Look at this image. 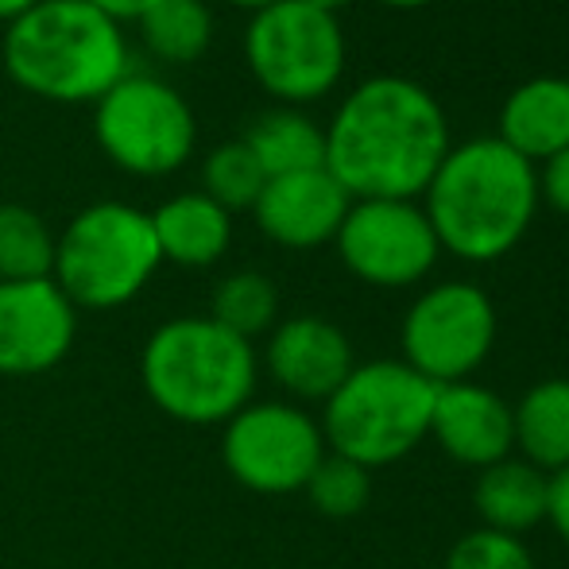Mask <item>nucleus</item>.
<instances>
[{
    "instance_id": "obj_2",
    "label": "nucleus",
    "mask_w": 569,
    "mask_h": 569,
    "mask_svg": "<svg viewBox=\"0 0 569 569\" xmlns=\"http://www.w3.org/2000/svg\"><path fill=\"white\" fill-rule=\"evenodd\" d=\"M539 210V174L500 136L457 143L427 187V221L438 244L472 263L508 256Z\"/></svg>"
},
{
    "instance_id": "obj_9",
    "label": "nucleus",
    "mask_w": 569,
    "mask_h": 569,
    "mask_svg": "<svg viewBox=\"0 0 569 569\" xmlns=\"http://www.w3.org/2000/svg\"><path fill=\"white\" fill-rule=\"evenodd\" d=\"M322 457V427L295 403H248L221 435L229 477L260 496L302 492Z\"/></svg>"
},
{
    "instance_id": "obj_4",
    "label": "nucleus",
    "mask_w": 569,
    "mask_h": 569,
    "mask_svg": "<svg viewBox=\"0 0 569 569\" xmlns=\"http://www.w3.org/2000/svg\"><path fill=\"white\" fill-rule=\"evenodd\" d=\"M252 341L229 333L210 315L171 318L140 352V383L148 399L187 427H226L256 391Z\"/></svg>"
},
{
    "instance_id": "obj_13",
    "label": "nucleus",
    "mask_w": 569,
    "mask_h": 569,
    "mask_svg": "<svg viewBox=\"0 0 569 569\" xmlns=\"http://www.w3.org/2000/svg\"><path fill=\"white\" fill-rule=\"evenodd\" d=\"M352 198L341 190L326 167L315 171H295L268 179L252 206V218L268 240L279 248H322L338 237Z\"/></svg>"
},
{
    "instance_id": "obj_21",
    "label": "nucleus",
    "mask_w": 569,
    "mask_h": 569,
    "mask_svg": "<svg viewBox=\"0 0 569 569\" xmlns=\"http://www.w3.org/2000/svg\"><path fill=\"white\" fill-rule=\"evenodd\" d=\"M140 36L159 62L187 67L210 51L213 12L206 8V0H159L140 20Z\"/></svg>"
},
{
    "instance_id": "obj_5",
    "label": "nucleus",
    "mask_w": 569,
    "mask_h": 569,
    "mask_svg": "<svg viewBox=\"0 0 569 569\" xmlns=\"http://www.w3.org/2000/svg\"><path fill=\"white\" fill-rule=\"evenodd\" d=\"M438 383L415 372L407 360H368L357 365L338 391L326 399L322 438L326 450L365 465L403 461L430 435Z\"/></svg>"
},
{
    "instance_id": "obj_19",
    "label": "nucleus",
    "mask_w": 569,
    "mask_h": 569,
    "mask_svg": "<svg viewBox=\"0 0 569 569\" xmlns=\"http://www.w3.org/2000/svg\"><path fill=\"white\" fill-rule=\"evenodd\" d=\"M516 446L523 461L542 472H558L569 465V380H542L511 407Z\"/></svg>"
},
{
    "instance_id": "obj_30",
    "label": "nucleus",
    "mask_w": 569,
    "mask_h": 569,
    "mask_svg": "<svg viewBox=\"0 0 569 569\" xmlns=\"http://www.w3.org/2000/svg\"><path fill=\"white\" fill-rule=\"evenodd\" d=\"M39 0H0V23H12V20H20L23 12H28V8H36Z\"/></svg>"
},
{
    "instance_id": "obj_26",
    "label": "nucleus",
    "mask_w": 569,
    "mask_h": 569,
    "mask_svg": "<svg viewBox=\"0 0 569 569\" xmlns=\"http://www.w3.org/2000/svg\"><path fill=\"white\" fill-rule=\"evenodd\" d=\"M446 569H535V562L523 539L480 527V531L465 535L461 542H453Z\"/></svg>"
},
{
    "instance_id": "obj_27",
    "label": "nucleus",
    "mask_w": 569,
    "mask_h": 569,
    "mask_svg": "<svg viewBox=\"0 0 569 569\" xmlns=\"http://www.w3.org/2000/svg\"><path fill=\"white\" fill-rule=\"evenodd\" d=\"M539 198H547L562 218H569V148L547 159V171L539 174Z\"/></svg>"
},
{
    "instance_id": "obj_8",
    "label": "nucleus",
    "mask_w": 569,
    "mask_h": 569,
    "mask_svg": "<svg viewBox=\"0 0 569 569\" xmlns=\"http://www.w3.org/2000/svg\"><path fill=\"white\" fill-rule=\"evenodd\" d=\"M93 136L120 171L159 179L190 159L198 120L174 86L128 70L106 98L93 101Z\"/></svg>"
},
{
    "instance_id": "obj_24",
    "label": "nucleus",
    "mask_w": 569,
    "mask_h": 569,
    "mask_svg": "<svg viewBox=\"0 0 569 569\" xmlns=\"http://www.w3.org/2000/svg\"><path fill=\"white\" fill-rule=\"evenodd\" d=\"M263 182H268V174L256 163V156L248 151L244 140L221 143L202 163V194L213 198L226 213L252 210Z\"/></svg>"
},
{
    "instance_id": "obj_32",
    "label": "nucleus",
    "mask_w": 569,
    "mask_h": 569,
    "mask_svg": "<svg viewBox=\"0 0 569 569\" xmlns=\"http://www.w3.org/2000/svg\"><path fill=\"white\" fill-rule=\"evenodd\" d=\"M229 4H237V8H248V12H260V8L276 4V0H229Z\"/></svg>"
},
{
    "instance_id": "obj_23",
    "label": "nucleus",
    "mask_w": 569,
    "mask_h": 569,
    "mask_svg": "<svg viewBox=\"0 0 569 569\" xmlns=\"http://www.w3.org/2000/svg\"><path fill=\"white\" fill-rule=\"evenodd\" d=\"M210 318L244 341L260 338V333H271L279 318L276 283H271L263 271H232V276H226L213 287Z\"/></svg>"
},
{
    "instance_id": "obj_28",
    "label": "nucleus",
    "mask_w": 569,
    "mask_h": 569,
    "mask_svg": "<svg viewBox=\"0 0 569 569\" xmlns=\"http://www.w3.org/2000/svg\"><path fill=\"white\" fill-rule=\"evenodd\" d=\"M547 519L555 523L558 539L569 547V465L558 472H550V503H547Z\"/></svg>"
},
{
    "instance_id": "obj_29",
    "label": "nucleus",
    "mask_w": 569,
    "mask_h": 569,
    "mask_svg": "<svg viewBox=\"0 0 569 569\" xmlns=\"http://www.w3.org/2000/svg\"><path fill=\"white\" fill-rule=\"evenodd\" d=\"M86 4H93L101 16H109L113 23H128V20L140 23L143 16L159 4V0H86Z\"/></svg>"
},
{
    "instance_id": "obj_17",
    "label": "nucleus",
    "mask_w": 569,
    "mask_h": 569,
    "mask_svg": "<svg viewBox=\"0 0 569 569\" xmlns=\"http://www.w3.org/2000/svg\"><path fill=\"white\" fill-rule=\"evenodd\" d=\"M500 140L535 163L569 148V78H531L500 109Z\"/></svg>"
},
{
    "instance_id": "obj_22",
    "label": "nucleus",
    "mask_w": 569,
    "mask_h": 569,
    "mask_svg": "<svg viewBox=\"0 0 569 569\" xmlns=\"http://www.w3.org/2000/svg\"><path fill=\"white\" fill-rule=\"evenodd\" d=\"M54 232L36 210L20 202L0 206V283L51 279Z\"/></svg>"
},
{
    "instance_id": "obj_11",
    "label": "nucleus",
    "mask_w": 569,
    "mask_h": 569,
    "mask_svg": "<svg viewBox=\"0 0 569 569\" xmlns=\"http://www.w3.org/2000/svg\"><path fill=\"white\" fill-rule=\"evenodd\" d=\"M333 240L345 268L372 287L419 283L442 252L427 213L415 202H388V198L352 202Z\"/></svg>"
},
{
    "instance_id": "obj_14",
    "label": "nucleus",
    "mask_w": 569,
    "mask_h": 569,
    "mask_svg": "<svg viewBox=\"0 0 569 569\" xmlns=\"http://www.w3.org/2000/svg\"><path fill=\"white\" fill-rule=\"evenodd\" d=\"M268 372L295 399H330L345 383V376L357 368L349 338L318 315H299L276 322L268 338Z\"/></svg>"
},
{
    "instance_id": "obj_12",
    "label": "nucleus",
    "mask_w": 569,
    "mask_h": 569,
    "mask_svg": "<svg viewBox=\"0 0 569 569\" xmlns=\"http://www.w3.org/2000/svg\"><path fill=\"white\" fill-rule=\"evenodd\" d=\"M78 310L54 279L0 283V376H43L74 349Z\"/></svg>"
},
{
    "instance_id": "obj_16",
    "label": "nucleus",
    "mask_w": 569,
    "mask_h": 569,
    "mask_svg": "<svg viewBox=\"0 0 569 569\" xmlns=\"http://www.w3.org/2000/svg\"><path fill=\"white\" fill-rule=\"evenodd\" d=\"M156 244L163 263L179 268H210L232 244V213L221 210L202 190L174 194L151 213Z\"/></svg>"
},
{
    "instance_id": "obj_31",
    "label": "nucleus",
    "mask_w": 569,
    "mask_h": 569,
    "mask_svg": "<svg viewBox=\"0 0 569 569\" xmlns=\"http://www.w3.org/2000/svg\"><path fill=\"white\" fill-rule=\"evenodd\" d=\"M307 4H315V8H322V12H338V8H345V4H352V0H307Z\"/></svg>"
},
{
    "instance_id": "obj_3",
    "label": "nucleus",
    "mask_w": 569,
    "mask_h": 569,
    "mask_svg": "<svg viewBox=\"0 0 569 569\" xmlns=\"http://www.w3.org/2000/svg\"><path fill=\"white\" fill-rule=\"evenodd\" d=\"M4 70L31 98L93 106L128 74L124 28L86 0H39L4 28Z\"/></svg>"
},
{
    "instance_id": "obj_25",
    "label": "nucleus",
    "mask_w": 569,
    "mask_h": 569,
    "mask_svg": "<svg viewBox=\"0 0 569 569\" xmlns=\"http://www.w3.org/2000/svg\"><path fill=\"white\" fill-rule=\"evenodd\" d=\"M302 492L310 496L315 511H322V516L352 519L372 500V472H368L365 465L349 461V457L326 450V457L318 461V469L310 472Z\"/></svg>"
},
{
    "instance_id": "obj_10",
    "label": "nucleus",
    "mask_w": 569,
    "mask_h": 569,
    "mask_svg": "<svg viewBox=\"0 0 569 569\" xmlns=\"http://www.w3.org/2000/svg\"><path fill=\"white\" fill-rule=\"evenodd\" d=\"M496 310L480 287L438 283L407 310L403 360L435 383H461L488 360Z\"/></svg>"
},
{
    "instance_id": "obj_18",
    "label": "nucleus",
    "mask_w": 569,
    "mask_h": 569,
    "mask_svg": "<svg viewBox=\"0 0 569 569\" xmlns=\"http://www.w3.org/2000/svg\"><path fill=\"white\" fill-rule=\"evenodd\" d=\"M550 503V472L535 469L523 457H503V461L480 469L472 488V508L485 519L488 531L523 535L547 519Z\"/></svg>"
},
{
    "instance_id": "obj_20",
    "label": "nucleus",
    "mask_w": 569,
    "mask_h": 569,
    "mask_svg": "<svg viewBox=\"0 0 569 569\" xmlns=\"http://www.w3.org/2000/svg\"><path fill=\"white\" fill-rule=\"evenodd\" d=\"M244 143L268 179L326 167V132L310 117H302L299 109H271V113H263L248 128Z\"/></svg>"
},
{
    "instance_id": "obj_1",
    "label": "nucleus",
    "mask_w": 569,
    "mask_h": 569,
    "mask_svg": "<svg viewBox=\"0 0 569 569\" xmlns=\"http://www.w3.org/2000/svg\"><path fill=\"white\" fill-rule=\"evenodd\" d=\"M450 151V120L411 78L360 82L326 128V171L352 202H415Z\"/></svg>"
},
{
    "instance_id": "obj_33",
    "label": "nucleus",
    "mask_w": 569,
    "mask_h": 569,
    "mask_svg": "<svg viewBox=\"0 0 569 569\" xmlns=\"http://www.w3.org/2000/svg\"><path fill=\"white\" fill-rule=\"evenodd\" d=\"M380 4H388V8H422V4H430V0H380Z\"/></svg>"
},
{
    "instance_id": "obj_6",
    "label": "nucleus",
    "mask_w": 569,
    "mask_h": 569,
    "mask_svg": "<svg viewBox=\"0 0 569 569\" xmlns=\"http://www.w3.org/2000/svg\"><path fill=\"white\" fill-rule=\"evenodd\" d=\"M159 263L151 213L128 202H93L54 237L51 279L74 310H117L151 283Z\"/></svg>"
},
{
    "instance_id": "obj_15",
    "label": "nucleus",
    "mask_w": 569,
    "mask_h": 569,
    "mask_svg": "<svg viewBox=\"0 0 569 569\" xmlns=\"http://www.w3.org/2000/svg\"><path fill=\"white\" fill-rule=\"evenodd\" d=\"M430 438H438L453 461L469 469H488L516 450V419L511 403L480 383H438Z\"/></svg>"
},
{
    "instance_id": "obj_7",
    "label": "nucleus",
    "mask_w": 569,
    "mask_h": 569,
    "mask_svg": "<svg viewBox=\"0 0 569 569\" xmlns=\"http://www.w3.org/2000/svg\"><path fill=\"white\" fill-rule=\"evenodd\" d=\"M252 78L287 106L318 101L345 74V36L330 12L307 0H276L252 12L244 31Z\"/></svg>"
}]
</instances>
